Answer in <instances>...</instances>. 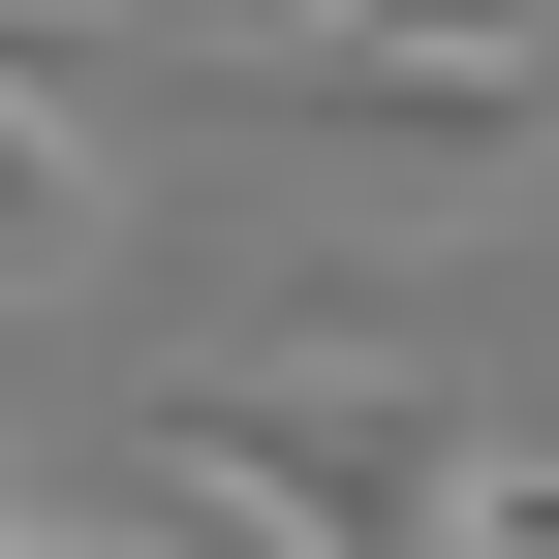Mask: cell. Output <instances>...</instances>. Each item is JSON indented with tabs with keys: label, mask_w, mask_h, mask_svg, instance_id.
Wrapping results in <instances>:
<instances>
[{
	"label": "cell",
	"mask_w": 559,
	"mask_h": 559,
	"mask_svg": "<svg viewBox=\"0 0 559 559\" xmlns=\"http://www.w3.org/2000/svg\"><path fill=\"white\" fill-rule=\"evenodd\" d=\"M124 498L187 559H436L466 528V404L436 373H311V342H218V373L124 404Z\"/></svg>",
	"instance_id": "6da1fadb"
},
{
	"label": "cell",
	"mask_w": 559,
	"mask_h": 559,
	"mask_svg": "<svg viewBox=\"0 0 559 559\" xmlns=\"http://www.w3.org/2000/svg\"><path fill=\"white\" fill-rule=\"evenodd\" d=\"M0 559H62V528H32V498H0Z\"/></svg>",
	"instance_id": "8992f818"
},
{
	"label": "cell",
	"mask_w": 559,
	"mask_h": 559,
	"mask_svg": "<svg viewBox=\"0 0 559 559\" xmlns=\"http://www.w3.org/2000/svg\"><path fill=\"white\" fill-rule=\"evenodd\" d=\"M466 559H559V466L528 436H466Z\"/></svg>",
	"instance_id": "3957f363"
},
{
	"label": "cell",
	"mask_w": 559,
	"mask_h": 559,
	"mask_svg": "<svg viewBox=\"0 0 559 559\" xmlns=\"http://www.w3.org/2000/svg\"><path fill=\"white\" fill-rule=\"evenodd\" d=\"M280 32H404V0H280Z\"/></svg>",
	"instance_id": "5b68a950"
},
{
	"label": "cell",
	"mask_w": 559,
	"mask_h": 559,
	"mask_svg": "<svg viewBox=\"0 0 559 559\" xmlns=\"http://www.w3.org/2000/svg\"><path fill=\"white\" fill-rule=\"evenodd\" d=\"M62 559H187V528H156V498H124V528H62Z\"/></svg>",
	"instance_id": "277c9868"
},
{
	"label": "cell",
	"mask_w": 559,
	"mask_h": 559,
	"mask_svg": "<svg viewBox=\"0 0 559 559\" xmlns=\"http://www.w3.org/2000/svg\"><path fill=\"white\" fill-rule=\"evenodd\" d=\"M94 62H32V32H0V280H94Z\"/></svg>",
	"instance_id": "7a4b0ae2"
}]
</instances>
